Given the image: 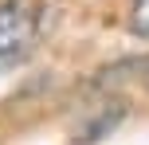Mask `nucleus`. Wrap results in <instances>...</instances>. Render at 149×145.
Instances as JSON below:
<instances>
[{"mask_svg": "<svg viewBox=\"0 0 149 145\" xmlns=\"http://www.w3.org/2000/svg\"><path fill=\"white\" fill-rule=\"evenodd\" d=\"M39 35V0H4L0 4V71L31 55Z\"/></svg>", "mask_w": 149, "mask_h": 145, "instance_id": "1", "label": "nucleus"}, {"mask_svg": "<svg viewBox=\"0 0 149 145\" xmlns=\"http://www.w3.org/2000/svg\"><path fill=\"white\" fill-rule=\"evenodd\" d=\"M130 31L134 35H149V0H134L130 4Z\"/></svg>", "mask_w": 149, "mask_h": 145, "instance_id": "2", "label": "nucleus"}]
</instances>
